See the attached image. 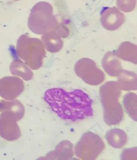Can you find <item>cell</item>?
Here are the masks:
<instances>
[{"instance_id": "2", "label": "cell", "mask_w": 137, "mask_h": 160, "mask_svg": "<svg viewBox=\"0 0 137 160\" xmlns=\"http://www.w3.org/2000/svg\"><path fill=\"white\" fill-rule=\"evenodd\" d=\"M118 83L113 93H104L101 91V103L104 108V117L108 115L105 119L109 124H115L121 121L123 117L122 107L118 102L120 91Z\"/></svg>"}, {"instance_id": "5", "label": "cell", "mask_w": 137, "mask_h": 160, "mask_svg": "<svg viewBox=\"0 0 137 160\" xmlns=\"http://www.w3.org/2000/svg\"><path fill=\"white\" fill-rule=\"evenodd\" d=\"M124 21V14L116 7L105 8L101 11L100 22L102 26L107 30L118 29Z\"/></svg>"}, {"instance_id": "10", "label": "cell", "mask_w": 137, "mask_h": 160, "mask_svg": "<svg viewBox=\"0 0 137 160\" xmlns=\"http://www.w3.org/2000/svg\"><path fill=\"white\" fill-rule=\"evenodd\" d=\"M116 4L119 9L125 12H129L134 10L136 0H117Z\"/></svg>"}, {"instance_id": "7", "label": "cell", "mask_w": 137, "mask_h": 160, "mask_svg": "<svg viewBox=\"0 0 137 160\" xmlns=\"http://www.w3.org/2000/svg\"><path fill=\"white\" fill-rule=\"evenodd\" d=\"M114 52L118 58L137 64V45L129 42H124L121 44L116 51Z\"/></svg>"}, {"instance_id": "3", "label": "cell", "mask_w": 137, "mask_h": 160, "mask_svg": "<svg viewBox=\"0 0 137 160\" xmlns=\"http://www.w3.org/2000/svg\"><path fill=\"white\" fill-rule=\"evenodd\" d=\"M75 72L78 77L90 85H97L104 79V72L99 69L95 62L88 58H83L74 66Z\"/></svg>"}, {"instance_id": "9", "label": "cell", "mask_w": 137, "mask_h": 160, "mask_svg": "<svg viewBox=\"0 0 137 160\" xmlns=\"http://www.w3.org/2000/svg\"><path fill=\"white\" fill-rule=\"evenodd\" d=\"M23 90V86L16 84H0V96L8 100L16 98Z\"/></svg>"}, {"instance_id": "8", "label": "cell", "mask_w": 137, "mask_h": 160, "mask_svg": "<svg viewBox=\"0 0 137 160\" xmlns=\"http://www.w3.org/2000/svg\"><path fill=\"white\" fill-rule=\"evenodd\" d=\"M0 111L12 113L19 120L23 117L25 110L23 106L18 100L11 102L2 100L0 103Z\"/></svg>"}, {"instance_id": "4", "label": "cell", "mask_w": 137, "mask_h": 160, "mask_svg": "<svg viewBox=\"0 0 137 160\" xmlns=\"http://www.w3.org/2000/svg\"><path fill=\"white\" fill-rule=\"evenodd\" d=\"M18 121V118L13 113L2 112L0 115V136L8 141L19 138L21 132L17 123Z\"/></svg>"}, {"instance_id": "6", "label": "cell", "mask_w": 137, "mask_h": 160, "mask_svg": "<svg viewBox=\"0 0 137 160\" xmlns=\"http://www.w3.org/2000/svg\"><path fill=\"white\" fill-rule=\"evenodd\" d=\"M101 64L104 71L113 77L119 76L123 70L120 61L115 56L114 52H108L104 55Z\"/></svg>"}, {"instance_id": "1", "label": "cell", "mask_w": 137, "mask_h": 160, "mask_svg": "<svg viewBox=\"0 0 137 160\" xmlns=\"http://www.w3.org/2000/svg\"><path fill=\"white\" fill-rule=\"evenodd\" d=\"M44 99L62 119L74 122L92 117L93 100L80 90L67 92L60 88L48 89Z\"/></svg>"}]
</instances>
